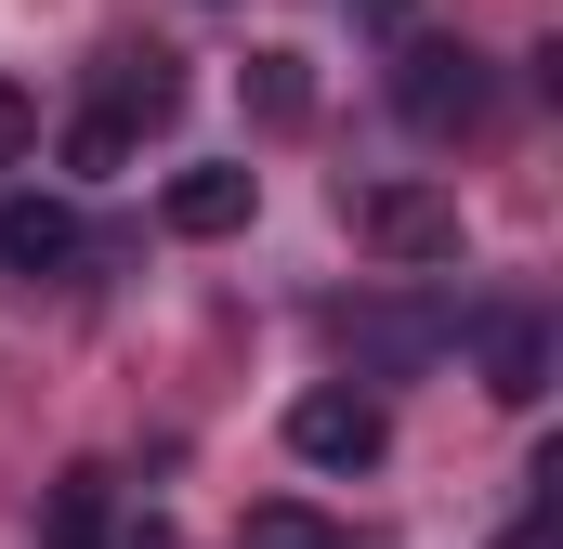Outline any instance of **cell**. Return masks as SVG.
I'll return each instance as SVG.
<instances>
[{
  "instance_id": "obj_3",
  "label": "cell",
  "mask_w": 563,
  "mask_h": 549,
  "mask_svg": "<svg viewBox=\"0 0 563 549\" xmlns=\"http://www.w3.org/2000/svg\"><path fill=\"white\" fill-rule=\"evenodd\" d=\"M288 458H301V471H380V458H394L380 393H341V380L301 393V406H288Z\"/></svg>"
},
{
  "instance_id": "obj_4",
  "label": "cell",
  "mask_w": 563,
  "mask_h": 549,
  "mask_svg": "<svg viewBox=\"0 0 563 549\" xmlns=\"http://www.w3.org/2000/svg\"><path fill=\"white\" fill-rule=\"evenodd\" d=\"M472 367H485L498 406H538V393H551V314H538V301H485V314H472Z\"/></svg>"
},
{
  "instance_id": "obj_5",
  "label": "cell",
  "mask_w": 563,
  "mask_h": 549,
  "mask_svg": "<svg viewBox=\"0 0 563 549\" xmlns=\"http://www.w3.org/2000/svg\"><path fill=\"white\" fill-rule=\"evenodd\" d=\"M354 236H367L380 262H459V197H432V183H380V197L354 210Z\"/></svg>"
},
{
  "instance_id": "obj_1",
  "label": "cell",
  "mask_w": 563,
  "mask_h": 549,
  "mask_svg": "<svg viewBox=\"0 0 563 549\" xmlns=\"http://www.w3.org/2000/svg\"><path fill=\"white\" fill-rule=\"evenodd\" d=\"M328 340H341L354 380H420L432 354H459V301H432V288H380V301H341Z\"/></svg>"
},
{
  "instance_id": "obj_8",
  "label": "cell",
  "mask_w": 563,
  "mask_h": 549,
  "mask_svg": "<svg viewBox=\"0 0 563 549\" xmlns=\"http://www.w3.org/2000/svg\"><path fill=\"white\" fill-rule=\"evenodd\" d=\"M92 105H106V119H132V132H157V119H170V105H184V66H170V53H157V40H119V53H106V79H92Z\"/></svg>"
},
{
  "instance_id": "obj_10",
  "label": "cell",
  "mask_w": 563,
  "mask_h": 549,
  "mask_svg": "<svg viewBox=\"0 0 563 549\" xmlns=\"http://www.w3.org/2000/svg\"><path fill=\"white\" fill-rule=\"evenodd\" d=\"M132 119H106V105H79V119H66V170H79V183H119V170H132Z\"/></svg>"
},
{
  "instance_id": "obj_9",
  "label": "cell",
  "mask_w": 563,
  "mask_h": 549,
  "mask_svg": "<svg viewBox=\"0 0 563 549\" xmlns=\"http://www.w3.org/2000/svg\"><path fill=\"white\" fill-rule=\"evenodd\" d=\"M0 262L13 274H66L79 262V210H66V197H13V210H0Z\"/></svg>"
},
{
  "instance_id": "obj_11",
  "label": "cell",
  "mask_w": 563,
  "mask_h": 549,
  "mask_svg": "<svg viewBox=\"0 0 563 549\" xmlns=\"http://www.w3.org/2000/svg\"><path fill=\"white\" fill-rule=\"evenodd\" d=\"M250 119H276V132H301V119H314V79H301V53H250Z\"/></svg>"
},
{
  "instance_id": "obj_15",
  "label": "cell",
  "mask_w": 563,
  "mask_h": 549,
  "mask_svg": "<svg viewBox=\"0 0 563 549\" xmlns=\"http://www.w3.org/2000/svg\"><path fill=\"white\" fill-rule=\"evenodd\" d=\"M498 549H563V537H551V524H511V537H498Z\"/></svg>"
},
{
  "instance_id": "obj_12",
  "label": "cell",
  "mask_w": 563,
  "mask_h": 549,
  "mask_svg": "<svg viewBox=\"0 0 563 549\" xmlns=\"http://www.w3.org/2000/svg\"><path fill=\"white\" fill-rule=\"evenodd\" d=\"M236 549H341V524H328V511H301V497H263V511L236 524Z\"/></svg>"
},
{
  "instance_id": "obj_7",
  "label": "cell",
  "mask_w": 563,
  "mask_h": 549,
  "mask_svg": "<svg viewBox=\"0 0 563 549\" xmlns=\"http://www.w3.org/2000/svg\"><path fill=\"white\" fill-rule=\"evenodd\" d=\"M40 549H119V471H106V458L53 471V497H40Z\"/></svg>"
},
{
  "instance_id": "obj_6",
  "label": "cell",
  "mask_w": 563,
  "mask_h": 549,
  "mask_svg": "<svg viewBox=\"0 0 563 549\" xmlns=\"http://www.w3.org/2000/svg\"><path fill=\"white\" fill-rule=\"evenodd\" d=\"M157 210H170V236H236V223L263 210V170H250V157H197V170H170Z\"/></svg>"
},
{
  "instance_id": "obj_2",
  "label": "cell",
  "mask_w": 563,
  "mask_h": 549,
  "mask_svg": "<svg viewBox=\"0 0 563 549\" xmlns=\"http://www.w3.org/2000/svg\"><path fill=\"white\" fill-rule=\"evenodd\" d=\"M394 119L420 144L485 132V53H472V40H407V53H394Z\"/></svg>"
},
{
  "instance_id": "obj_14",
  "label": "cell",
  "mask_w": 563,
  "mask_h": 549,
  "mask_svg": "<svg viewBox=\"0 0 563 549\" xmlns=\"http://www.w3.org/2000/svg\"><path fill=\"white\" fill-rule=\"evenodd\" d=\"M341 13H354V26H394V40L420 26V0H341Z\"/></svg>"
},
{
  "instance_id": "obj_13",
  "label": "cell",
  "mask_w": 563,
  "mask_h": 549,
  "mask_svg": "<svg viewBox=\"0 0 563 549\" xmlns=\"http://www.w3.org/2000/svg\"><path fill=\"white\" fill-rule=\"evenodd\" d=\"M26 144H40V105H26V92H13V79H0V170H13V157H26Z\"/></svg>"
}]
</instances>
